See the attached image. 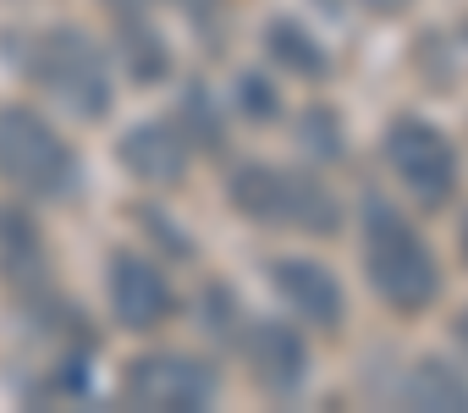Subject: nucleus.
Instances as JSON below:
<instances>
[{"label":"nucleus","instance_id":"1","mask_svg":"<svg viewBox=\"0 0 468 413\" xmlns=\"http://www.w3.org/2000/svg\"><path fill=\"white\" fill-rule=\"evenodd\" d=\"M364 265H369L375 292L402 314L424 309L435 298V287H441V270H435L430 249L419 243V232L391 210L386 198L364 204Z\"/></svg>","mask_w":468,"mask_h":413},{"label":"nucleus","instance_id":"2","mask_svg":"<svg viewBox=\"0 0 468 413\" xmlns=\"http://www.w3.org/2000/svg\"><path fill=\"white\" fill-rule=\"evenodd\" d=\"M231 204L249 221H276V227H303V232H336L342 210L325 193V182L303 176V171H282V165H243L231 176Z\"/></svg>","mask_w":468,"mask_h":413},{"label":"nucleus","instance_id":"3","mask_svg":"<svg viewBox=\"0 0 468 413\" xmlns=\"http://www.w3.org/2000/svg\"><path fill=\"white\" fill-rule=\"evenodd\" d=\"M0 176L34 198H67L78 187V160L50 122L12 105L0 111Z\"/></svg>","mask_w":468,"mask_h":413},{"label":"nucleus","instance_id":"4","mask_svg":"<svg viewBox=\"0 0 468 413\" xmlns=\"http://www.w3.org/2000/svg\"><path fill=\"white\" fill-rule=\"evenodd\" d=\"M39 83L50 89V100H61L72 116L100 122L111 111V72L105 56L94 50L89 34L78 28H56L39 39Z\"/></svg>","mask_w":468,"mask_h":413},{"label":"nucleus","instance_id":"5","mask_svg":"<svg viewBox=\"0 0 468 413\" xmlns=\"http://www.w3.org/2000/svg\"><path fill=\"white\" fill-rule=\"evenodd\" d=\"M386 160H391V171L402 176V187H413V198H424V204H446L452 187H457V149L446 143L441 127H430V122H419V116L391 122V132H386Z\"/></svg>","mask_w":468,"mask_h":413},{"label":"nucleus","instance_id":"6","mask_svg":"<svg viewBox=\"0 0 468 413\" xmlns=\"http://www.w3.org/2000/svg\"><path fill=\"white\" fill-rule=\"evenodd\" d=\"M215 397V369L187 353H149L127 369V402L149 413H193Z\"/></svg>","mask_w":468,"mask_h":413},{"label":"nucleus","instance_id":"7","mask_svg":"<svg viewBox=\"0 0 468 413\" xmlns=\"http://www.w3.org/2000/svg\"><path fill=\"white\" fill-rule=\"evenodd\" d=\"M111 303H116V314H122V325L154 331V325L171 314V287H165V276H160L149 259L116 254V259H111Z\"/></svg>","mask_w":468,"mask_h":413},{"label":"nucleus","instance_id":"8","mask_svg":"<svg viewBox=\"0 0 468 413\" xmlns=\"http://www.w3.org/2000/svg\"><path fill=\"white\" fill-rule=\"evenodd\" d=\"M249 364H254V380H260L265 391L287 397V391H298L303 375H309V347H303V336H298L287 320H260V325L249 331Z\"/></svg>","mask_w":468,"mask_h":413},{"label":"nucleus","instance_id":"9","mask_svg":"<svg viewBox=\"0 0 468 413\" xmlns=\"http://www.w3.org/2000/svg\"><path fill=\"white\" fill-rule=\"evenodd\" d=\"M122 165L138 176V182H154V187H171L187 176V138L165 122H138L127 138H122Z\"/></svg>","mask_w":468,"mask_h":413},{"label":"nucleus","instance_id":"10","mask_svg":"<svg viewBox=\"0 0 468 413\" xmlns=\"http://www.w3.org/2000/svg\"><path fill=\"white\" fill-rule=\"evenodd\" d=\"M271 276H276V292L303 320H314V325H336L342 320V287H336V276L325 265H314V259H276Z\"/></svg>","mask_w":468,"mask_h":413},{"label":"nucleus","instance_id":"11","mask_svg":"<svg viewBox=\"0 0 468 413\" xmlns=\"http://www.w3.org/2000/svg\"><path fill=\"white\" fill-rule=\"evenodd\" d=\"M402 397H408V408H441V413H463V408H468V380H463L452 364H441V358H424V364H413V375H408Z\"/></svg>","mask_w":468,"mask_h":413},{"label":"nucleus","instance_id":"12","mask_svg":"<svg viewBox=\"0 0 468 413\" xmlns=\"http://www.w3.org/2000/svg\"><path fill=\"white\" fill-rule=\"evenodd\" d=\"M271 56H276L287 72H298V78H325V72H331V61H325L320 39H314V34H303V23H292V17L271 23Z\"/></svg>","mask_w":468,"mask_h":413},{"label":"nucleus","instance_id":"13","mask_svg":"<svg viewBox=\"0 0 468 413\" xmlns=\"http://www.w3.org/2000/svg\"><path fill=\"white\" fill-rule=\"evenodd\" d=\"M0 270L28 281L39 270V232L23 210H0Z\"/></svg>","mask_w":468,"mask_h":413},{"label":"nucleus","instance_id":"14","mask_svg":"<svg viewBox=\"0 0 468 413\" xmlns=\"http://www.w3.org/2000/svg\"><path fill=\"white\" fill-rule=\"evenodd\" d=\"M122 61H127V72H133L138 83H154V78H165V67H171L160 34H154L144 17H122Z\"/></svg>","mask_w":468,"mask_h":413},{"label":"nucleus","instance_id":"15","mask_svg":"<svg viewBox=\"0 0 468 413\" xmlns=\"http://www.w3.org/2000/svg\"><path fill=\"white\" fill-rule=\"evenodd\" d=\"M298 138L309 143L314 160H342V127H336L331 111H309V116L298 122Z\"/></svg>","mask_w":468,"mask_h":413},{"label":"nucleus","instance_id":"16","mask_svg":"<svg viewBox=\"0 0 468 413\" xmlns=\"http://www.w3.org/2000/svg\"><path fill=\"white\" fill-rule=\"evenodd\" d=\"M238 94H243V116H254V122H271V116H276V89H271L265 78L249 72V78L238 83Z\"/></svg>","mask_w":468,"mask_h":413},{"label":"nucleus","instance_id":"17","mask_svg":"<svg viewBox=\"0 0 468 413\" xmlns=\"http://www.w3.org/2000/svg\"><path fill=\"white\" fill-rule=\"evenodd\" d=\"M187 122H193V138H198L204 149H220V116H209L204 89H187Z\"/></svg>","mask_w":468,"mask_h":413},{"label":"nucleus","instance_id":"18","mask_svg":"<svg viewBox=\"0 0 468 413\" xmlns=\"http://www.w3.org/2000/svg\"><path fill=\"white\" fill-rule=\"evenodd\" d=\"M138 221H144V227H154V243H160V249H171V254H193V243H187V238L160 216V210H138Z\"/></svg>","mask_w":468,"mask_h":413},{"label":"nucleus","instance_id":"19","mask_svg":"<svg viewBox=\"0 0 468 413\" xmlns=\"http://www.w3.org/2000/svg\"><path fill=\"white\" fill-rule=\"evenodd\" d=\"M226 314H231V292H226V287H209V292H204V325H209V331H231Z\"/></svg>","mask_w":468,"mask_h":413},{"label":"nucleus","instance_id":"20","mask_svg":"<svg viewBox=\"0 0 468 413\" xmlns=\"http://www.w3.org/2000/svg\"><path fill=\"white\" fill-rule=\"evenodd\" d=\"M105 6H111L116 17H144V12H149V0H105Z\"/></svg>","mask_w":468,"mask_h":413},{"label":"nucleus","instance_id":"21","mask_svg":"<svg viewBox=\"0 0 468 413\" xmlns=\"http://www.w3.org/2000/svg\"><path fill=\"white\" fill-rule=\"evenodd\" d=\"M364 6H369V12H380V17H391V12H402V6H408V0H364Z\"/></svg>","mask_w":468,"mask_h":413},{"label":"nucleus","instance_id":"22","mask_svg":"<svg viewBox=\"0 0 468 413\" xmlns=\"http://www.w3.org/2000/svg\"><path fill=\"white\" fill-rule=\"evenodd\" d=\"M182 6H193V12H209V6H215V0H182Z\"/></svg>","mask_w":468,"mask_h":413},{"label":"nucleus","instance_id":"23","mask_svg":"<svg viewBox=\"0 0 468 413\" xmlns=\"http://www.w3.org/2000/svg\"><path fill=\"white\" fill-rule=\"evenodd\" d=\"M457 336H463V347H468V314H463V320H457Z\"/></svg>","mask_w":468,"mask_h":413}]
</instances>
